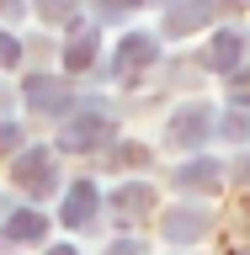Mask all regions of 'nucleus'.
Instances as JSON below:
<instances>
[{"instance_id": "obj_1", "label": "nucleus", "mask_w": 250, "mask_h": 255, "mask_svg": "<svg viewBox=\"0 0 250 255\" xmlns=\"http://www.w3.org/2000/svg\"><path fill=\"white\" fill-rule=\"evenodd\" d=\"M16 181H21L32 197H37V191H48V186H53V159H48L43 149H32V154L16 165Z\"/></svg>"}, {"instance_id": "obj_2", "label": "nucleus", "mask_w": 250, "mask_h": 255, "mask_svg": "<svg viewBox=\"0 0 250 255\" xmlns=\"http://www.w3.org/2000/svg\"><path fill=\"white\" fill-rule=\"evenodd\" d=\"M91 207H96V191L80 181V186L69 191V202H64V218H69V223H85V218H91Z\"/></svg>"}, {"instance_id": "obj_3", "label": "nucleus", "mask_w": 250, "mask_h": 255, "mask_svg": "<svg viewBox=\"0 0 250 255\" xmlns=\"http://www.w3.org/2000/svg\"><path fill=\"white\" fill-rule=\"evenodd\" d=\"M101 133H107V123H101V117H80L75 133H64V143H69V149H85V143H96Z\"/></svg>"}, {"instance_id": "obj_4", "label": "nucleus", "mask_w": 250, "mask_h": 255, "mask_svg": "<svg viewBox=\"0 0 250 255\" xmlns=\"http://www.w3.org/2000/svg\"><path fill=\"white\" fill-rule=\"evenodd\" d=\"M27 101L32 107H64V91L53 80H27Z\"/></svg>"}, {"instance_id": "obj_5", "label": "nucleus", "mask_w": 250, "mask_h": 255, "mask_svg": "<svg viewBox=\"0 0 250 255\" xmlns=\"http://www.w3.org/2000/svg\"><path fill=\"white\" fill-rule=\"evenodd\" d=\"M208 112L203 107H197V112H181V123H176V138H181V143H197V138H203V133H208Z\"/></svg>"}, {"instance_id": "obj_6", "label": "nucleus", "mask_w": 250, "mask_h": 255, "mask_svg": "<svg viewBox=\"0 0 250 255\" xmlns=\"http://www.w3.org/2000/svg\"><path fill=\"white\" fill-rule=\"evenodd\" d=\"M139 207H149V186H123L117 191V213L139 218Z\"/></svg>"}, {"instance_id": "obj_7", "label": "nucleus", "mask_w": 250, "mask_h": 255, "mask_svg": "<svg viewBox=\"0 0 250 255\" xmlns=\"http://www.w3.org/2000/svg\"><path fill=\"white\" fill-rule=\"evenodd\" d=\"M5 234H11V239H37V234H43V218H37V213H21V218H11Z\"/></svg>"}, {"instance_id": "obj_8", "label": "nucleus", "mask_w": 250, "mask_h": 255, "mask_svg": "<svg viewBox=\"0 0 250 255\" xmlns=\"http://www.w3.org/2000/svg\"><path fill=\"white\" fill-rule=\"evenodd\" d=\"M144 59H155L149 37H128V48H123V69H133V64H144Z\"/></svg>"}, {"instance_id": "obj_9", "label": "nucleus", "mask_w": 250, "mask_h": 255, "mask_svg": "<svg viewBox=\"0 0 250 255\" xmlns=\"http://www.w3.org/2000/svg\"><path fill=\"white\" fill-rule=\"evenodd\" d=\"M91 59H96V37H75V48H69V69H85Z\"/></svg>"}, {"instance_id": "obj_10", "label": "nucleus", "mask_w": 250, "mask_h": 255, "mask_svg": "<svg viewBox=\"0 0 250 255\" xmlns=\"http://www.w3.org/2000/svg\"><path fill=\"white\" fill-rule=\"evenodd\" d=\"M235 59H240V37H219V43H213V64H219V69H229Z\"/></svg>"}, {"instance_id": "obj_11", "label": "nucleus", "mask_w": 250, "mask_h": 255, "mask_svg": "<svg viewBox=\"0 0 250 255\" xmlns=\"http://www.w3.org/2000/svg\"><path fill=\"white\" fill-rule=\"evenodd\" d=\"M197 229H203V218H165V234L171 239H192Z\"/></svg>"}, {"instance_id": "obj_12", "label": "nucleus", "mask_w": 250, "mask_h": 255, "mask_svg": "<svg viewBox=\"0 0 250 255\" xmlns=\"http://www.w3.org/2000/svg\"><path fill=\"white\" fill-rule=\"evenodd\" d=\"M69 11H75V0H43V16H48V21H64Z\"/></svg>"}, {"instance_id": "obj_13", "label": "nucleus", "mask_w": 250, "mask_h": 255, "mask_svg": "<svg viewBox=\"0 0 250 255\" xmlns=\"http://www.w3.org/2000/svg\"><path fill=\"white\" fill-rule=\"evenodd\" d=\"M0 64H16V43L5 37V32H0Z\"/></svg>"}, {"instance_id": "obj_14", "label": "nucleus", "mask_w": 250, "mask_h": 255, "mask_svg": "<svg viewBox=\"0 0 250 255\" xmlns=\"http://www.w3.org/2000/svg\"><path fill=\"white\" fill-rule=\"evenodd\" d=\"M11 143H16V128H5V123H0V154H5Z\"/></svg>"}, {"instance_id": "obj_15", "label": "nucleus", "mask_w": 250, "mask_h": 255, "mask_svg": "<svg viewBox=\"0 0 250 255\" xmlns=\"http://www.w3.org/2000/svg\"><path fill=\"white\" fill-rule=\"evenodd\" d=\"M5 5H16V0H0V11H5Z\"/></svg>"}, {"instance_id": "obj_16", "label": "nucleus", "mask_w": 250, "mask_h": 255, "mask_svg": "<svg viewBox=\"0 0 250 255\" xmlns=\"http://www.w3.org/2000/svg\"><path fill=\"white\" fill-rule=\"evenodd\" d=\"M53 255H75V250H53Z\"/></svg>"}]
</instances>
